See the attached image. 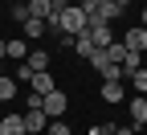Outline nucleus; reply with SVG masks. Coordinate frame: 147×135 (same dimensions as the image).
<instances>
[{
    "instance_id": "nucleus-1",
    "label": "nucleus",
    "mask_w": 147,
    "mask_h": 135,
    "mask_svg": "<svg viewBox=\"0 0 147 135\" xmlns=\"http://www.w3.org/2000/svg\"><path fill=\"white\" fill-rule=\"evenodd\" d=\"M90 29V21H86V12H82V4H65V12H61V33H74V37H82ZM57 33V37H61Z\"/></svg>"
},
{
    "instance_id": "nucleus-2",
    "label": "nucleus",
    "mask_w": 147,
    "mask_h": 135,
    "mask_svg": "<svg viewBox=\"0 0 147 135\" xmlns=\"http://www.w3.org/2000/svg\"><path fill=\"white\" fill-rule=\"evenodd\" d=\"M65 107H69L65 90H53V94H45V98H41V111H45V119H49V123H53V119H61Z\"/></svg>"
},
{
    "instance_id": "nucleus-3",
    "label": "nucleus",
    "mask_w": 147,
    "mask_h": 135,
    "mask_svg": "<svg viewBox=\"0 0 147 135\" xmlns=\"http://www.w3.org/2000/svg\"><path fill=\"white\" fill-rule=\"evenodd\" d=\"M45 127H49L45 111H41V107H25V131H29V135H45Z\"/></svg>"
},
{
    "instance_id": "nucleus-4",
    "label": "nucleus",
    "mask_w": 147,
    "mask_h": 135,
    "mask_svg": "<svg viewBox=\"0 0 147 135\" xmlns=\"http://www.w3.org/2000/svg\"><path fill=\"white\" fill-rule=\"evenodd\" d=\"M119 41H123L127 49H131V53H147V29H143V25H135L131 33H123Z\"/></svg>"
},
{
    "instance_id": "nucleus-5",
    "label": "nucleus",
    "mask_w": 147,
    "mask_h": 135,
    "mask_svg": "<svg viewBox=\"0 0 147 135\" xmlns=\"http://www.w3.org/2000/svg\"><path fill=\"white\" fill-rule=\"evenodd\" d=\"M127 111H131V127H135V131L147 127V98H143V94H135V98L127 102Z\"/></svg>"
},
{
    "instance_id": "nucleus-6",
    "label": "nucleus",
    "mask_w": 147,
    "mask_h": 135,
    "mask_svg": "<svg viewBox=\"0 0 147 135\" xmlns=\"http://www.w3.org/2000/svg\"><path fill=\"white\" fill-rule=\"evenodd\" d=\"M29 86H33V94H41V98H45V94H53V90H57V82H53V74H49V70L33 74V78H29Z\"/></svg>"
},
{
    "instance_id": "nucleus-7",
    "label": "nucleus",
    "mask_w": 147,
    "mask_h": 135,
    "mask_svg": "<svg viewBox=\"0 0 147 135\" xmlns=\"http://www.w3.org/2000/svg\"><path fill=\"white\" fill-rule=\"evenodd\" d=\"M86 37H90L98 49H106L110 41H115V29H110V25H90V29H86Z\"/></svg>"
},
{
    "instance_id": "nucleus-8",
    "label": "nucleus",
    "mask_w": 147,
    "mask_h": 135,
    "mask_svg": "<svg viewBox=\"0 0 147 135\" xmlns=\"http://www.w3.org/2000/svg\"><path fill=\"white\" fill-rule=\"evenodd\" d=\"M0 135H25V115H4L0 119Z\"/></svg>"
},
{
    "instance_id": "nucleus-9",
    "label": "nucleus",
    "mask_w": 147,
    "mask_h": 135,
    "mask_svg": "<svg viewBox=\"0 0 147 135\" xmlns=\"http://www.w3.org/2000/svg\"><path fill=\"white\" fill-rule=\"evenodd\" d=\"M25 66H29V74H41V70H49V53H45V49H29Z\"/></svg>"
},
{
    "instance_id": "nucleus-10",
    "label": "nucleus",
    "mask_w": 147,
    "mask_h": 135,
    "mask_svg": "<svg viewBox=\"0 0 147 135\" xmlns=\"http://www.w3.org/2000/svg\"><path fill=\"white\" fill-rule=\"evenodd\" d=\"M127 53H131V49H127L119 37H115V41L106 45V62H110V66H123V62H127Z\"/></svg>"
},
{
    "instance_id": "nucleus-11",
    "label": "nucleus",
    "mask_w": 147,
    "mask_h": 135,
    "mask_svg": "<svg viewBox=\"0 0 147 135\" xmlns=\"http://www.w3.org/2000/svg\"><path fill=\"white\" fill-rule=\"evenodd\" d=\"M123 98H127L123 82H102V102H123Z\"/></svg>"
},
{
    "instance_id": "nucleus-12",
    "label": "nucleus",
    "mask_w": 147,
    "mask_h": 135,
    "mask_svg": "<svg viewBox=\"0 0 147 135\" xmlns=\"http://www.w3.org/2000/svg\"><path fill=\"white\" fill-rule=\"evenodd\" d=\"M8 57H12L16 66H21L25 57H29V41H25V37H12V41H8Z\"/></svg>"
},
{
    "instance_id": "nucleus-13",
    "label": "nucleus",
    "mask_w": 147,
    "mask_h": 135,
    "mask_svg": "<svg viewBox=\"0 0 147 135\" xmlns=\"http://www.w3.org/2000/svg\"><path fill=\"white\" fill-rule=\"evenodd\" d=\"M94 49H98V45H94V41H90V37H86V33L78 37V41H74V53H78V57H86V62H90V57H94Z\"/></svg>"
},
{
    "instance_id": "nucleus-14",
    "label": "nucleus",
    "mask_w": 147,
    "mask_h": 135,
    "mask_svg": "<svg viewBox=\"0 0 147 135\" xmlns=\"http://www.w3.org/2000/svg\"><path fill=\"white\" fill-rule=\"evenodd\" d=\"M127 82H131V90H135V94H143V98H147V70H135Z\"/></svg>"
},
{
    "instance_id": "nucleus-15",
    "label": "nucleus",
    "mask_w": 147,
    "mask_h": 135,
    "mask_svg": "<svg viewBox=\"0 0 147 135\" xmlns=\"http://www.w3.org/2000/svg\"><path fill=\"white\" fill-rule=\"evenodd\" d=\"M8 16H12L16 25H25L29 16H33V12H29V0H21V4H12V8H8Z\"/></svg>"
},
{
    "instance_id": "nucleus-16",
    "label": "nucleus",
    "mask_w": 147,
    "mask_h": 135,
    "mask_svg": "<svg viewBox=\"0 0 147 135\" xmlns=\"http://www.w3.org/2000/svg\"><path fill=\"white\" fill-rule=\"evenodd\" d=\"M0 98H4V102L16 98V78H0Z\"/></svg>"
},
{
    "instance_id": "nucleus-17",
    "label": "nucleus",
    "mask_w": 147,
    "mask_h": 135,
    "mask_svg": "<svg viewBox=\"0 0 147 135\" xmlns=\"http://www.w3.org/2000/svg\"><path fill=\"white\" fill-rule=\"evenodd\" d=\"M21 29H25V37H41V33H45V21H37V16H29V21H25Z\"/></svg>"
},
{
    "instance_id": "nucleus-18",
    "label": "nucleus",
    "mask_w": 147,
    "mask_h": 135,
    "mask_svg": "<svg viewBox=\"0 0 147 135\" xmlns=\"http://www.w3.org/2000/svg\"><path fill=\"white\" fill-rule=\"evenodd\" d=\"M45 135H74V131H69V127H65V123H61V119H53V123H49V127H45Z\"/></svg>"
},
{
    "instance_id": "nucleus-19",
    "label": "nucleus",
    "mask_w": 147,
    "mask_h": 135,
    "mask_svg": "<svg viewBox=\"0 0 147 135\" xmlns=\"http://www.w3.org/2000/svg\"><path fill=\"white\" fill-rule=\"evenodd\" d=\"M74 41H78L74 33H61V37H57V45H61V49H74Z\"/></svg>"
},
{
    "instance_id": "nucleus-20",
    "label": "nucleus",
    "mask_w": 147,
    "mask_h": 135,
    "mask_svg": "<svg viewBox=\"0 0 147 135\" xmlns=\"http://www.w3.org/2000/svg\"><path fill=\"white\" fill-rule=\"evenodd\" d=\"M115 135H139V131H135L131 123H127V127H115Z\"/></svg>"
},
{
    "instance_id": "nucleus-21",
    "label": "nucleus",
    "mask_w": 147,
    "mask_h": 135,
    "mask_svg": "<svg viewBox=\"0 0 147 135\" xmlns=\"http://www.w3.org/2000/svg\"><path fill=\"white\" fill-rule=\"evenodd\" d=\"M4 57H8V41H0V62H4Z\"/></svg>"
},
{
    "instance_id": "nucleus-22",
    "label": "nucleus",
    "mask_w": 147,
    "mask_h": 135,
    "mask_svg": "<svg viewBox=\"0 0 147 135\" xmlns=\"http://www.w3.org/2000/svg\"><path fill=\"white\" fill-rule=\"evenodd\" d=\"M115 4H119V8H131V4H135V0H115Z\"/></svg>"
},
{
    "instance_id": "nucleus-23",
    "label": "nucleus",
    "mask_w": 147,
    "mask_h": 135,
    "mask_svg": "<svg viewBox=\"0 0 147 135\" xmlns=\"http://www.w3.org/2000/svg\"><path fill=\"white\" fill-rule=\"evenodd\" d=\"M143 29H147V8H143Z\"/></svg>"
},
{
    "instance_id": "nucleus-24",
    "label": "nucleus",
    "mask_w": 147,
    "mask_h": 135,
    "mask_svg": "<svg viewBox=\"0 0 147 135\" xmlns=\"http://www.w3.org/2000/svg\"><path fill=\"white\" fill-rule=\"evenodd\" d=\"M0 78H4V62H0Z\"/></svg>"
},
{
    "instance_id": "nucleus-25",
    "label": "nucleus",
    "mask_w": 147,
    "mask_h": 135,
    "mask_svg": "<svg viewBox=\"0 0 147 135\" xmlns=\"http://www.w3.org/2000/svg\"><path fill=\"white\" fill-rule=\"evenodd\" d=\"M143 70H147V62H143Z\"/></svg>"
},
{
    "instance_id": "nucleus-26",
    "label": "nucleus",
    "mask_w": 147,
    "mask_h": 135,
    "mask_svg": "<svg viewBox=\"0 0 147 135\" xmlns=\"http://www.w3.org/2000/svg\"><path fill=\"white\" fill-rule=\"evenodd\" d=\"M25 135H29V131H25Z\"/></svg>"
}]
</instances>
